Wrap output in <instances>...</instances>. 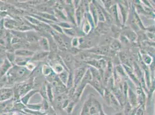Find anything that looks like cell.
Masks as SVG:
<instances>
[{
  "instance_id": "obj_1",
  "label": "cell",
  "mask_w": 155,
  "mask_h": 115,
  "mask_svg": "<svg viewBox=\"0 0 155 115\" xmlns=\"http://www.w3.org/2000/svg\"><path fill=\"white\" fill-rule=\"evenodd\" d=\"M50 35L54 40L55 43H56L57 46H58L59 50H61L62 51H65L67 50L66 42L64 40V39L62 37V35L60 34L53 29L50 32Z\"/></svg>"
},
{
  "instance_id": "obj_2",
  "label": "cell",
  "mask_w": 155,
  "mask_h": 115,
  "mask_svg": "<svg viewBox=\"0 0 155 115\" xmlns=\"http://www.w3.org/2000/svg\"><path fill=\"white\" fill-rule=\"evenodd\" d=\"M86 71H87L86 68L82 67H79L75 70V71L73 72L74 87L76 88L77 85L81 82L82 78L84 77Z\"/></svg>"
},
{
  "instance_id": "obj_3",
  "label": "cell",
  "mask_w": 155,
  "mask_h": 115,
  "mask_svg": "<svg viewBox=\"0 0 155 115\" xmlns=\"http://www.w3.org/2000/svg\"><path fill=\"white\" fill-rule=\"evenodd\" d=\"M50 52L44 51L42 50H38L35 52L33 56L31 58L32 62H41L45 60L49 55Z\"/></svg>"
},
{
  "instance_id": "obj_4",
  "label": "cell",
  "mask_w": 155,
  "mask_h": 115,
  "mask_svg": "<svg viewBox=\"0 0 155 115\" xmlns=\"http://www.w3.org/2000/svg\"><path fill=\"white\" fill-rule=\"evenodd\" d=\"M19 24L15 20L8 18H5L4 20V27L9 31H15Z\"/></svg>"
},
{
  "instance_id": "obj_5",
  "label": "cell",
  "mask_w": 155,
  "mask_h": 115,
  "mask_svg": "<svg viewBox=\"0 0 155 115\" xmlns=\"http://www.w3.org/2000/svg\"><path fill=\"white\" fill-rule=\"evenodd\" d=\"M26 38L25 40L27 42L30 43H37L40 38V36L36 32V31L32 30L25 32Z\"/></svg>"
},
{
  "instance_id": "obj_6",
  "label": "cell",
  "mask_w": 155,
  "mask_h": 115,
  "mask_svg": "<svg viewBox=\"0 0 155 115\" xmlns=\"http://www.w3.org/2000/svg\"><path fill=\"white\" fill-rule=\"evenodd\" d=\"M38 46L41 50L50 52V46H49V41L47 37L41 36L38 42Z\"/></svg>"
},
{
  "instance_id": "obj_7",
  "label": "cell",
  "mask_w": 155,
  "mask_h": 115,
  "mask_svg": "<svg viewBox=\"0 0 155 115\" xmlns=\"http://www.w3.org/2000/svg\"><path fill=\"white\" fill-rule=\"evenodd\" d=\"M56 61V62H53V63H49V64L50 66V67H52L53 72L55 74H59L65 70L68 71L66 67L63 65H62L61 63L59 62L57 60Z\"/></svg>"
},
{
  "instance_id": "obj_8",
  "label": "cell",
  "mask_w": 155,
  "mask_h": 115,
  "mask_svg": "<svg viewBox=\"0 0 155 115\" xmlns=\"http://www.w3.org/2000/svg\"><path fill=\"white\" fill-rule=\"evenodd\" d=\"M14 53L16 57H21L31 58L34 54L35 52L25 49V48H21L16 50L14 51Z\"/></svg>"
},
{
  "instance_id": "obj_9",
  "label": "cell",
  "mask_w": 155,
  "mask_h": 115,
  "mask_svg": "<svg viewBox=\"0 0 155 115\" xmlns=\"http://www.w3.org/2000/svg\"><path fill=\"white\" fill-rule=\"evenodd\" d=\"M67 68L70 72L72 71V69L73 68L74 66V59L72 58V55L71 54H64V56H61Z\"/></svg>"
},
{
  "instance_id": "obj_10",
  "label": "cell",
  "mask_w": 155,
  "mask_h": 115,
  "mask_svg": "<svg viewBox=\"0 0 155 115\" xmlns=\"http://www.w3.org/2000/svg\"><path fill=\"white\" fill-rule=\"evenodd\" d=\"M39 91L37 89H32L29 92H28L26 95L23 96L21 98L20 101L22 102L24 105L25 106L28 104V102L31 97H33L36 93H38Z\"/></svg>"
},
{
  "instance_id": "obj_11",
  "label": "cell",
  "mask_w": 155,
  "mask_h": 115,
  "mask_svg": "<svg viewBox=\"0 0 155 115\" xmlns=\"http://www.w3.org/2000/svg\"><path fill=\"white\" fill-rule=\"evenodd\" d=\"M12 66V63H11L7 59H5L4 63L0 67V77H4V75L8 73Z\"/></svg>"
},
{
  "instance_id": "obj_12",
  "label": "cell",
  "mask_w": 155,
  "mask_h": 115,
  "mask_svg": "<svg viewBox=\"0 0 155 115\" xmlns=\"http://www.w3.org/2000/svg\"><path fill=\"white\" fill-rule=\"evenodd\" d=\"M46 95H47V100L49 101V102H52L54 100L53 86L50 83L48 82L47 81H46Z\"/></svg>"
},
{
  "instance_id": "obj_13",
  "label": "cell",
  "mask_w": 155,
  "mask_h": 115,
  "mask_svg": "<svg viewBox=\"0 0 155 115\" xmlns=\"http://www.w3.org/2000/svg\"><path fill=\"white\" fill-rule=\"evenodd\" d=\"M31 60V58L21 57H16L14 65H17L18 66L25 67L27 63Z\"/></svg>"
},
{
  "instance_id": "obj_14",
  "label": "cell",
  "mask_w": 155,
  "mask_h": 115,
  "mask_svg": "<svg viewBox=\"0 0 155 115\" xmlns=\"http://www.w3.org/2000/svg\"><path fill=\"white\" fill-rule=\"evenodd\" d=\"M53 72V70L49 64L46 63L42 66V74L45 77L49 76Z\"/></svg>"
},
{
  "instance_id": "obj_15",
  "label": "cell",
  "mask_w": 155,
  "mask_h": 115,
  "mask_svg": "<svg viewBox=\"0 0 155 115\" xmlns=\"http://www.w3.org/2000/svg\"><path fill=\"white\" fill-rule=\"evenodd\" d=\"M69 72L67 70H64L62 73L58 74V78L60 79V81L66 86L67 82L69 76Z\"/></svg>"
},
{
  "instance_id": "obj_16",
  "label": "cell",
  "mask_w": 155,
  "mask_h": 115,
  "mask_svg": "<svg viewBox=\"0 0 155 115\" xmlns=\"http://www.w3.org/2000/svg\"><path fill=\"white\" fill-rule=\"evenodd\" d=\"M82 6L79 5V6L76 9L75 12V18H76V22H77L78 25L79 26L81 24L82 19Z\"/></svg>"
},
{
  "instance_id": "obj_17",
  "label": "cell",
  "mask_w": 155,
  "mask_h": 115,
  "mask_svg": "<svg viewBox=\"0 0 155 115\" xmlns=\"http://www.w3.org/2000/svg\"><path fill=\"white\" fill-rule=\"evenodd\" d=\"M63 34L67 35V36L69 37H72L74 38L76 36V31L74 29H73L72 28H67V29H63Z\"/></svg>"
},
{
  "instance_id": "obj_18",
  "label": "cell",
  "mask_w": 155,
  "mask_h": 115,
  "mask_svg": "<svg viewBox=\"0 0 155 115\" xmlns=\"http://www.w3.org/2000/svg\"><path fill=\"white\" fill-rule=\"evenodd\" d=\"M54 13L55 16L57 18V19L59 20V19H60L63 20H67L66 16L64 14V13L62 12V11L57 9H54Z\"/></svg>"
},
{
  "instance_id": "obj_19",
  "label": "cell",
  "mask_w": 155,
  "mask_h": 115,
  "mask_svg": "<svg viewBox=\"0 0 155 115\" xmlns=\"http://www.w3.org/2000/svg\"><path fill=\"white\" fill-rule=\"evenodd\" d=\"M26 107H27L28 109L35 111H40L43 107H42V104H27L26 105Z\"/></svg>"
},
{
  "instance_id": "obj_20",
  "label": "cell",
  "mask_w": 155,
  "mask_h": 115,
  "mask_svg": "<svg viewBox=\"0 0 155 115\" xmlns=\"http://www.w3.org/2000/svg\"><path fill=\"white\" fill-rule=\"evenodd\" d=\"M50 27H51V28L55 32L60 34H62V35H64L63 34V28H61L59 25H57L56 22H53L52 24H50Z\"/></svg>"
},
{
  "instance_id": "obj_21",
  "label": "cell",
  "mask_w": 155,
  "mask_h": 115,
  "mask_svg": "<svg viewBox=\"0 0 155 115\" xmlns=\"http://www.w3.org/2000/svg\"><path fill=\"white\" fill-rule=\"evenodd\" d=\"M6 59L8 60V61L11 63H12L15 62V59H16V55L14 53V52L13 53L12 51H6Z\"/></svg>"
},
{
  "instance_id": "obj_22",
  "label": "cell",
  "mask_w": 155,
  "mask_h": 115,
  "mask_svg": "<svg viewBox=\"0 0 155 115\" xmlns=\"http://www.w3.org/2000/svg\"><path fill=\"white\" fill-rule=\"evenodd\" d=\"M25 67L27 70H28L29 72H30L31 73V72H33L35 69V68L37 67V66L34 63V62H32L30 60V62H28L27 63V65H25Z\"/></svg>"
},
{
  "instance_id": "obj_23",
  "label": "cell",
  "mask_w": 155,
  "mask_h": 115,
  "mask_svg": "<svg viewBox=\"0 0 155 115\" xmlns=\"http://www.w3.org/2000/svg\"><path fill=\"white\" fill-rule=\"evenodd\" d=\"M129 97H130V101L131 104L133 106L137 105V99L135 98V96L134 95V93L132 92L130 89L129 90Z\"/></svg>"
},
{
  "instance_id": "obj_24",
  "label": "cell",
  "mask_w": 155,
  "mask_h": 115,
  "mask_svg": "<svg viewBox=\"0 0 155 115\" xmlns=\"http://www.w3.org/2000/svg\"><path fill=\"white\" fill-rule=\"evenodd\" d=\"M71 45L72 47L74 48H77L79 47V38L76 37H74L72 39L71 41Z\"/></svg>"
},
{
  "instance_id": "obj_25",
  "label": "cell",
  "mask_w": 155,
  "mask_h": 115,
  "mask_svg": "<svg viewBox=\"0 0 155 115\" xmlns=\"http://www.w3.org/2000/svg\"><path fill=\"white\" fill-rule=\"evenodd\" d=\"M87 21L84 24V26H83V31L85 34H88L89 31H90V24H89V22Z\"/></svg>"
},
{
  "instance_id": "obj_26",
  "label": "cell",
  "mask_w": 155,
  "mask_h": 115,
  "mask_svg": "<svg viewBox=\"0 0 155 115\" xmlns=\"http://www.w3.org/2000/svg\"><path fill=\"white\" fill-rule=\"evenodd\" d=\"M74 105H75V101H71L69 102V105L67 107V111L68 114H70L72 112V109H74Z\"/></svg>"
},
{
  "instance_id": "obj_27",
  "label": "cell",
  "mask_w": 155,
  "mask_h": 115,
  "mask_svg": "<svg viewBox=\"0 0 155 115\" xmlns=\"http://www.w3.org/2000/svg\"><path fill=\"white\" fill-rule=\"evenodd\" d=\"M69 102H69L68 98H65V99H64L63 101V102H62V104L63 108V109L67 108V107L68 105H69Z\"/></svg>"
},
{
  "instance_id": "obj_28",
  "label": "cell",
  "mask_w": 155,
  "mask_h": 115,
  "mask_svg": "<svg viewBox=\"0 0 155 115\" xmlns=\"http://www.w3.org/2000/svg\"><path fill=\"white\" fill-rule=\"evenodd\" d=\"M42 107L44 108L45 110L48 109L49 107V104L47 102V100L43 98V102H42Z\"/></svg>"
},
{
  "instance_id": "obj_29",
  "label": "cell",
  "mask_w": 155,
  "mask_h": 115,
  "mask_svg": "<svg viewBox=\"0 0 155 115\" xmlns=\"http://www.w3.org/2000/svg\"><path fill=\"white\" fill-rule=\"evenodd\" d=\"M116 115H123L122 114H116Z\"/></svg>"
},
{
  "instance_id": "obj_30",
  "label": "cell",
  "mask_w": 155,
  "mask_h": 115,
  "mask_svg": "<svg viewBox=\"0 0 155 115\" xmlns=\"http://www.w3.org/2000/svg\"><path fill=\"white\" fill-rule=\"evenodd\" d=\"M2 115H8L7 114H3Z\"/></svg>"
},
{
  "instance_id": "obj_31",
  "label": "cell",
  "mask_w": 155,
  "mask_h": 115,
  "mask_svg": "<svg viewBox=\"0 0 155 115\" xmlns=\"http://www.w3.org/2000/svg\"></svg>"
}]
</instances>
